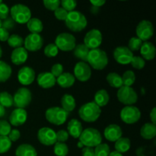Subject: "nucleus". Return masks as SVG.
<instances>
[{
    "instance_id": "11",
    "label": "nucleus",
    "mask_w": 156,
    "mask_h": 156,
    "mask_svg": "<svg viewBox=\"0 0 156 156\" xmlns=\"http://www.w3.org/2000/svg\"><path fill=\"white\" fill-rule=\"evenodd\" d=\"M141 117L140 109L133 105L126 106L120 111V118L127 124H133L138 122Z\"/></svg>"
},
{
    "instance_id": "14",
    "label": "nucleus",
    "mask_w": 156,
    "mask_h": 156,
    "mask_svg": "<svg viewBox=\"0 0 156 156\" xmlns=\"http://www.w3.org/2000/svg\"><path fill=\"white\" fill-rule=\"evenodd\" d=\"M114 58L116 62L121 65H127L130 63L133 53L126 47H117L114 50Z\"/></svg>"
},
{
    "instance_id": "18",
    "label": "nucleus",
    "mask_w": 156,
    "mask_h": 156,
    "mask_svg": "<svg viewBox=\"0 0 156 156\" xmlns=\"http://www.w3.org/2000/svg\"><path fill=\"white\" fill-rule=\"evenodd\" d=\"M27 118V113L24 109L16 108L14 110L9 117L10 125L14 126H19L24 124Z\"/></svg>"
},
{
    "instance_id": "13",
    "label": "nucleus",
    "mask_w": 156,
    "mask_h": 156,
    "mask_svg": "<svg viewBox=\"0 0 156 156\" xmlns=\"http://www.w3.org/2000/svg\"><path fill=\"white\" fill-rule=\"evenodd\" d=\"M44 44V39L37 34H30L24 40V49L27 51H38Z\"/></svg>"
},
{
    "instance_id": "60",
    "label": "nucleus",
    "mask_w": 156,
    "mask_h": 156,
    "mask_svg": "<svg viewBox=\"0 0 156 156\" xmlns=\"http://www.w3.org/2000/svg\"><path fill=\"white\" fill-rule=\"evenodd\" d=\"M2 56V47L0 46V59H1Z\"/></svg>"
},
{
    "instance_id": "15",
    "label": "nucleus",
    "mask_w": 156,
    "mask_h": 156,
    "mask_svg": "<svg viewBox=\"0 0 156 156\" xmlns=\"http://www.w3.org/2000/svg\"><path fill=\"white\" fill-rule=\"evenodd\" d=\"M74 77L80 82H87L91 76V69L87 62H79L74 67Z\"/></svg>"
},
{
    "instance_id": "56",
    "label": "nucleus",
    "mask_w": 156,
    "mask_h": 156,
    "mask_svg": "<svg viewBox=\"0 0 156 156\" xmlns=\"http://www.w3.org/2000/svg\"><path fill=\"white\" fill-rule=\"evenodd\" d=\"M5 114V109L4 107L0 105V118L4 117Z\"/></svg>"
},
{
    "instance_id": "35",
    "label": "nucleus",
    "mask_w": 156,
    "mask_h": 156,
    "mask_svg": "<svg viewBox=\"0 0 156 156\" xmlns=\"http://www.w3.org/2000/svg\"><path fill=\"white\" fill-rule=\"evenodd\" d=\"M7 43L9 46H10L12 48H18V47H22L24 44V39L22 37L18 34H12L9 36Z\"/></svg>"
},
{
    "instance_id": "48",
    "label": "nucleus",
    "mask_w": 156,
    "mask_h": 156,
    "mask_svg": "<svg viewBox=\"0 0 156 156\" xmlns=\"http://www.w3.org/2000/svg\"><path fill=\"white\" fill-rule=\"evenodd\" d=\"M69 133L67 131L64 130V129H60L58 132L56 133V142L58 143H65L69 139Z\"/></svg>"
},
{
    "instance_id": "41",
    "label": "nucleus",
    "mask_w": 156,
    "mask_h": 156,
    "mask_svg": "<svg viewBox=\"0 0 156 156\" xmlns=\"http://www.w3.org/2000/svg\"><path fill=\"white\" fill-rule=\"evenodd\" d=\"M44 52L46 56L51 58L56 56V55L58 54V52H59V50H58L57 47L55 45V44L51 43V44H49L46 46Z\"/></svg>"
},
{
    "instance_id": "22",
    "label": "nucleus",
    "mask_w": 156,
    "mask_h": 156,
    "mask_svg": "<svg viewBox=\"0 0 156 156\" xmlns=\"http://www.w3.org/2000/svg\"><path fill=\"white\" fill-rule=\"evenodd\" d=\"M140 53L144 60H152L155 57L156 49L155 45L149 41L143 43L140 47Z\"/></svg>"
},
{
    "instance_id": "36",
    "label": "nucleus",
    "mask_w": 156,
    "mask_h": 156,
    "mask_svg": "<svg viewBox=\"0 0 156 156\" xmlns=\"http://www.w3.org/2000/svg\"><path fill=\"white\" fill-rule=\"evenodd\" d=\"M121 78L123 81V86L131 87L136 81L135 73L131 70H127L125 72Z\"/></svg>"
},
{
    "instance_id": "51",
    "label": "nucleus",
    "mask_w": 156,
    "mask_h": 156,
    "mask_svg": "<svg viewBox=\"0 0 156 156\" xmlns=\"http://www.w3.org/2000/svg\"><path fill=\"white\" fill-rule=\"evenodd\" d=\"M20 136H21V133H20L19 130L16 129H12L9 135H8V137H9V139L12 143V142L18 141L19 140Z\"/></svg>"
},
{
    "instance_id": "37",
    "label": "nucleus",
    "mask_w": 156,
    "mask_h": 156,
    "mask_svg": "<svg viewBox=\"0 0 156 156\" xmlns=\"http://www.w3.org/2000/svg\"><path fill=\"white\" fill-rule=\"evenodd\" d=\"M53 151L56 156H66L68 155L69 148L66 143L56 142L54 144Z\"/></svg>"
},
{
    "instance_id": "43",
    "label": "nucleus",
    "mask_w": 156,
    "mask_h": 156,
    "mask_svg": "<svg viewBox=\"0 0 156 156\" xmlns=\"http://www.w3.org/2000/svg\"><path fill=\"white\" fill-rule=\"evenodd\" d=\"M62 9H65L66 12H70L74 11L76 7L77 6V2L75 0H62L60 2Z\"/></svg>"
},
{
    "instance_id": "45",
    "label": "nucleus",
    "mask_w": 156,
    "mask_h": 156,
    "mask_svg": "<svg viewBox=\"0 0 156 156\" xmlns=\"http://www.w3.org/2000/svg\"><path fill=\"white\" fill-rule=\"evenodd\" d=\"M60 2L59 0H44V5L47 9L54 12L56 9L59 7Z\"/></svg>"
},
{
    "instance_id": "25",
    "label": "nucleus",
    "mask_w": 156,
    "mask_h": 156,
    "mask_svg": "<svg viewBox=\"0 0 156 156\" xmlns=\"http://www.w3.org/2000/svg\"><path fill=\"white\" fill-rule=\"evenodd\" d=\"M140 135L145 140H152L156 136V125L152 123H145L140 129Z\"/></svg>"
},
{
    "instance_id": "44",
    "label": "nucleus",
    "mask_w": 156,
    "mask_h": 156,
    "mask_svg": "<svg viewBox=\"0 0 156 156\" xmlns=\"http://www.w3.org/2000/svg\"><path fill=\"white\" fill-rule=\"evenodd\" d=\"M11 130H12V127H11L10 123L6 120H0V136H8Z\"/></svg>"
},
{
    "instance_id": "3",
    "label": "nucleus",
    "mask_w": 156,
    "mask_h": 156,
    "mask_svg": "<svg viewBox=\"0 0 156 156\" xmlns=\"http://www.w3.org/2000/svg\"><path fill=\"white\" fill-rule=\"evenodd\" d=\"M101 114V108L94 101L88 102L82 105L79 110V115L86 123L95 122Z\"/></svg>"
},
{
    "instance_id": "58",
    "label": "nucleus",
    "mask_w": 156,
    "mask_h": 156,
    "mask_svg": "<svg viewBox=\"0 0 156 156\" xmlns=\"http://www.w3.org/2000/svg\"><path fill=\"white\" fill-rule=\"evenodd\" d=\"M98 8L92 6V8H91V12H92L93 14H94L95 13V12H98Z\"/></svg>"
},
{
    "instance_id": "54",
    "label": "nucleus",
    "mask_w": 156,
    "mask_h": 156,
    "mask_svg": "<svg viewBox=\"0 0 156 156\" xmlns=\"http://www.w3.org/2000/svg\"><path fill=\"white\" fill-rule=\"evenodd\" d=\"M91 4L92 5V6H94V7L100 8L101 6H103L105 4L106 2L105 0H91L90 1Z\"/></svg>"
},
{
    "instance_id": "17",
    "label": "nucleus",
    "mask_w": 156,
    "mask_h": 156,
    "mask_svg": "<svg viewBox=\"0 0 156 156\" xmlns=\"http://www.w3.org/2000/svg\"><path fill=\"white\" fill-rule=\"evenodd\" d=\"M35 79V72L31 67L24 66L18 73V82L23 85H29L33 83Z\"/></svg>"
},
{
    "instance_id": "57",
    "label": "nucleus",
    "mask_w": 156,
    "mask_h": 156,
    "mask_svg": "<svg viewBox=\"0 0 156 156\" xmlns=\"http://www.w3.org/2000/svg\"><path fill=\"white\" fill-rule=\"evenodd\" d=\"M108 156H123L122 154L119 153V152H116V151H114V152H111L110 155Z\"/></svg>"
},
{
    "instance_id": "47",
    "label": "nucleus",
    "mask_w": 156,
    "mask_h": 156,
    "mask_svg": "<svg viewBox=\"0 0 156 156\" xmlns=\"http://www.w3.org/2000/svg\"><path fill=\"white\" fill-rule=\"evenodd\" d=\"M15 24H16L15 21H14L11 17L9 16L7 18H5V19L3 20V21H2L1 27H2V28L5 29V30H9L13 29L14 27H15Z\"/></svg>"
},
{
    "instance_id": "55",
    "label": "nucleus",
    "mask_w": 156,
    "mask_h": 156,
    "mask_svg": "<svg viewBox=\"0 0 156 156\" xmlns=\"http://www.w3.org/2000/svg\"><path fill=\"white\" fill-rule=\"evenodd\" d=\"M149 116H150V120L151 121H152V123L156 125V108H152Z\"/></svg>"
},
{
    "instance_id": "52",
    "label": "nucleus",
    "mask_w": 156,
    "mask_h": 156,
    "mask_svg": "<svg viewBox=\"0 0 156 156\" xmlns=\"http://www.w3.org/2000/svg\"><path fill=\"white\" fill-rule=\"evenodd\" d=\"M9 30H5V29L2 28V27H0V41H7L8 39H9Z\"/></svg>"
},
{
    "instance_id": "33",
    "label": "nucleus",
    "mask_w": 156,
    "mask_h": 156,
    "mask_svg": "<svg viewBox=\"0 0 156 156\" xmlns=\"http://www.w3.org/2000/svg\"><path fill=\"white\" fill-rule=\"evenodd\" d=\"M12 67L4 61L0 60V82H5L11 77Z\"/></svg>"
},
{
    "instance_id": "32",
    "label": "nucleus",
    "mask_w": 156,
    "mask_h": 156,
    "mask_svg": "<svg viewBox=\"0 0 156 156\" xmlns=\"http://www.w3.org/2000/svg\"><path fill=\"white\" fill-rule=\"evenodd\" d=\"M107 82L111 87L115 88H120L123 86V81L122 78L118 73H110L106 77Z\"/></svg>"
},
{
    "instance_id": "61",
    "label": "nucleus",
    "mask_w": 156,
    "mask_h": 156,
    "mask_svg": "<svg viewBox=\"0 0 156 156\" xmlns=\"http://www.w3.org/2000/svg\"><path fill=\"white\" fill-rule=\"evenodd\" d=\"M1 26H2V21L0 20V27H1Z\"/></svg>"
},
{
    "instance_id": "10",
    "label": "nucleus",
    "mask_w": 156,
    "mask_h": 156,
    "mask_svg": "<svg viewBox=\"0 0 156 156\" xmlns=\"http://www.w3.org/2000/svg\"><path fill=\"white\" fill-rule=\"evenodd\" d=\"M136 37L141 40L143 42L148 41L152 37L154 34V27L152 23L147 20H143L136 26Z\"/></svg>"
},
{
    "instance_id": "16",
    "label": "nucleus",
    "mask_w": 156,
    "mask_h": 156,
    "mask_svg": "<svg viewBox=\"0 0 156 156\" xmlns=\"http://www.w3.org/2000/svg\"><path fill=\"white\" fill-rule=\"evenodd\" d=\"M38 141L44 146H53L56 143V132L49 127H43L37 133Z\"/></svg>"
},
{
    "instance_id": "50",
    "label": "nucleus",
    "mask_w": 156,
    "mask_h": 156,
    "mask_svg": "<svg viewBox=\"0 0 156 156\" xmlns=\"http://www.w3.org/2000/svg\"><path fill=\"white\" fill-rule=\"evenodd\" d=\"M9 12H10V9L9 6L2 2L0 3V20L3 21L7 18L9 15Z\"/></svg>"
},
{
    "instance_id": "21",
    "label": "nucleus",
    "mask_w": 156,
    "mask_h": 156,
    "mask_svg": "<svg viewBox=\"0 0 156 156\" xmlns=\"http://www.w3.org/2000/svg\"><path fill=\"white\" fill-rule=\"evenodd\" d=\"M28 58V53L24 47H18L14 49L11 55V60L15 65L20 66L27 61Z\"/></svg>"
},
{
    "instance_id": "62",
    "label": "nucleus",
    "mask_w": 156,
    "mask_h": 156,
    "mask_svg": "<svg viewBox=\"0 0 156 156\" xmlns=\"http://www.w3.org/2000/svg\"><path fill=\"white\" fill-rule=\"evenodd\" d=\"M2 2V1H1V0H0V3H1Z\"/></svg>"
},
{
    "instance_id": "26",
    "label": "nucleus",
    "mask_w": 156,
    "mask_h": 156,
    "mask_svg": "<svg viewBox=\"0 0 156 156\" xmlns=\"http://www.w3.org/2000/svg\"><path fill=\"white\" fill-rule=\"evenodd\" d=\"M61 105L62 109L69 114V112L73 111L76 108V100L73 95L66 94L61 98Z\"/></svg>"
},
{
    "instance_id": "27",
    "label": "nucleus",
    "mask_w": 156,
    "mask_h": 156,
    "mask_svg": "<svg viewBox=\"0 0 156 156\" xmlns=\"http://www.w3.org/2000/svg\"><path fill=\"white\" fill-rule=\"evenodd\" d=\"M16 156H37V153L34 146L30 144H21L15 150Z\"/></svg>"
},
{
    "instance_id": "7",
    "label": "nucleus",
    "mask_w": 156,
    "mask_h": 156,
    "mask_svg": "<svg viewBox=\"0 0 156 156\" xmlns=\"http://www.w3.org/2000/svg\"><path fill=\"white\" fill-rule=\"evenodd\" d=\"M55 45L57 47L58 50L62 51H72L76 46V40L71 34L61 33L56 36L55 39Z\"/></svg>"
},
{
    "instance_id": "38",
    "label": "nucleus",
    "mask_w": 156,
    "mask_h": 156,
    "mask_svg": "<svg viewBox=\"0 0 156 156\" xmlns=\"http://www.w3.org/2000/svg\"><path fill=\"white\" fill-rule=\"evenodd\" d=\"M94 156H108L111 153L109 146L106 143H101L94 147Z\"/></svg>"
},
{
    "instance_id": "1",
    "label": "nucleus",
    "mask_w": 156,
    "mask_h": 156,
    "mask_svg": "<svg viewBox=\"0 0 156 156\" xmlns=\"http://www.w3.org/2000/svg\"><path fill=\"white\" fill-rule=\"evenodd\" d=\"M87 62L89 66L96 70H102L108 64V57L105 51L97 48L90 50L87 58Z\"/></svg>"
},
{
    "instance_id": "20",
    "label": "nucleus",
    "mask_w": 156,
    "mask_h": 156,
    "mask_svg": "<svg viewBox=\"0 0 156 156\" xmlns=\"http://www.w3.org/2000/svg\"><path fill=\"white\" fill-rule=\"evenodd\" d=\"M122 129L120 126L117 124H110L104 131V135L106 140L110 142H116L122 137Z\"/></svg>"
},
{
    "instance_id": "6",
    "label": "nucleus",
    "mask_w": 156,
    "mask_h": 156,
    "mask_svg": "<svg viewBox=\"0 0 156 156\" xmlns=\"http://www.w3.org/2000/svg\"><path fill=\"white\" fill-rule=\"evenodd\" d=\"M68 116L69 113L59 107L50 108L45 112V117L47 121L56 126L63 124L66 121Z\"/></svg>"
},
{
    "instance_id": "12",
    "label": "nucleus",
    "mask_w": 156,
    "mask_h": 156,
    "mask_svg": "<svg viewBox=\"0 0 156 156\" xmlns=\"http://www.w3.org/2000/svg\"><path fill=\"white\" fill-rule=\"evenodd\" d=\"M102 43V34L98 29H91L84 37V44L89 50L99 48Z\"/></svg>"
},
{
    "instance_id": "9",
    "label": "nucleus",
    "mask_w": 156,
    "mask_h": 156,
    "mask_svg": "<svg viewBox=\"0 0 156 156\" xmlns=\"http://www.w3.org/2000/svg\"><path fill=\"white\" fill-rule=\"evenodd\" d=\"M32 94L27 88H20L13 96V105L17 108L24 109L31 102Z\"/></svg>"
},
{
    "instance_id": "53",
    "label": "nucleus",
    "mask_w": 156,
    "mask_h": 156,
    "mask_svg": "<svg viewBox=\"0 0 156 156\" xmlns=\"http://www.w3.org/2000/svg\"><path fill=\"white\" fill-rule=\"evenodd\" d=\"M82 156H94V151L93 148L83 147L82 151Z\"/></svg>"
},
{
    "instance_id": "23",
    "label": "nucleus",
    "mask_w": 156,
    "mask_h": 156,
    "mask_svg": "<svg viewBox=\"0 0 156 156\" xmlns=\"http://www.w3.org/2000/svg\"><path fill=\"white\" fill-rule=\"evenodd\" d=\"M67 129H68L69 135H70L75 139L79 138L82 131H83L82 123L77 119H72L69 122L68 125H67Z\"/></svg>"
},
{
    "instance_id": "24",
    "label": "nucleus",
    "mask_w": 156,
    "mask_h": 156,
    "mask_svg": "<svg viewBox=\"0 0 156 156\" xmlns=\"http://www.w3.org/2000/svg\"><path fill=\"white\" fill-rule=\"evenodd\" d=\"M74 76L69 73H63L61 76L56 78V83L63 88H68L73 86L75 83Z\"/></svg>"
},
{
    "instance_id": "31",
    "label": "nucleus",
    "mask_w": 156,
    "mask_h": 156,
    "mask_svg": "<svg viewBox=\"0 0 156 156\" xmlns=\"http://www.w3.org/2000/svg\"><path fill=\"white\" fill-rule=\"evenodd\" d=\"M131 146V142L129 139L126 137H121L115 142L116 152L123 154L129 151Z\"/></svg>"
},
{
    "instance_id": "4",
    "label": "nucleus",
    "mask_w": 156,
    "mask_h": 156,
    "mask_svg": "<svg viewBox=\"0 0 156 156\" xmlns=\"http://www.w3.org/2000/svg\"><path fill=\"white\" fill-rule=\"evenodd\" d=\"M79 142L85 147L94 148L102 142V136L101 133L94 128H87L82 131L79 136Z\"/></svg>"
},
{
    "instance_id": "19",
    "label": "nucleus",
    "mask_w": 156,
    "mask_h": 156,
    "mask_svg": "<svg viewBox=\"0 0 156 156\" xmlns=\"http://www.w3.org/2000/svg\"><path fill=\"white\" fill-rule=\"evenodd\" d=\"M38 85L43 88H50L56 83V79L49 72H44L38 75L37 79Z\"/></svg>"
},
{
    "instance_id": "28",
    "label": "nucleus",
    "mask_w": 156,
    "mask_h": 156,
    "mask_svg": "<svg viewBox=\"0 0 156 156\" xmlns=\"http://www.w3.org/2000/svg\"><path fill=\"white\" fill-rule=\"evenodd\" d=\"M109 99L110 97L108 91L105 89H100L94 94V102L101 108L108 105Z\"/></svg>"
},
{
    "instance_id": "46",
    "label": "nucleus",
    "mask_w": 156,
    "mask_h": 156,
    "mask_svg": "<svg viewBox=\"0 0 156 156\" xmlns=\"http://www.w3.org/2000/svg\"><path fill=\"white\" fill-rule=\"evenodd\" d=\"M69 12H66L64 9L62 7H59L54 11V15L56 17V19L59 20V21H66L68 16Z\"/></svg>"
},
{
    "instance_id": "29",
    "label": "nucleus",
    "mask_w": 156,
    "mask_h": 156,
    "mask_svg": "<svg viewBox=\"0 0 156 156\" xmlns=\"http://www.w3.org/2000/svg\"><path fill=\"white\" fill-rule=\"evenodd\" d=\"M90 50L84 44H78L73 50V54L75 57L82 60V62H87V58Z\"/></svg>"
},
{
    "instance_id": "49",
    "label": "nucleus",
    "mask_w": 156,
    "mask_h": 156,
    "mask_svg": "<svg viewBox=\"0 0 156 156\" xmlns=\"http://www.w3.org/2000/svg\"><path fill=\"white\" fill-rule=\"evenodd\" d=\"M52 75L54 76L55 78H58L59 76L63 73V66L62 65L59 63H56L51 67V72H50Z\"/></svg>"
},
{
    "instance_id": "39",
    "label": "nucleus",
    "mask_w": 156,
    "mask_h": 156,
    "mask_svg": "<svg viewBox=\"0 0 156 156\" xmlns=\"http://www.w3.org/2000/svg\"><path fill=\"white\" fill-rule=\"evenodd\" d=\"M12 147V142L8 136H0V154L7 152Z\"/></svg>"
},
{
    "instance_id": "40",
    "label": "nucleus",
    "mask_w": 156,
    "mask_h": 156,
    "mask_svg": "<svg viewBox=\"0 0 156 156\" xmlns=\"http://www.w3.org/2000/svg\"><path fill=\"white\" fill-rule=\"evenodd\" d=\"M143 41L140 39H139L136 37H133L130 38L128 43V49L130 51H138L140 50L142 44H143Z\"/></svg>"
},
{
    "instance_id": "5",
    "label": "nucleus",
    "mask_w": 156,
    "mask_h": 156,
    "mask_svg": "<svg viewBox=\"0 0 156 156\" xmlns=\"http://www.w3.org/2000/svg\"><path fill=\"white\" fill-rule=\"evenodd\" d=\"M11 18L18 24H27V21L31 18V12L30 9L25 5H14L9 12Z\"/></svg>"
},
{
    "instance_id": "2",
    "label": "nucleus",
    "mask_w": 156,
    "mask_h": 156,
    "mask_svg": "<svg viewBox=\"0 0 156 156\" xmlns=\"http://www.w3.org/2000/svg\"><path fill=\"white\" fill-rule=\"evenodd\" d=\"M66 25L73 32H80L86 27L88 21L85 15L79 11L69 12L65 21Z\"/></svg>"
},
{
    "instance_id": "30",
    "label": "nucleus",
    "mask_w": 156,
    "mask_h": 156,
    "mask_svg": "<svg viewBox=\"0 0 156 156\" xmlns=\"http://www.w3.org/2000/svg\"><path fill=\"white\" fill-rule=\"evenodd\" d=\"M27 27L30 30V34H40L44 29L43 23L39 18H31L27 23Z\"/></svg>"
},
{
    "instance_id": "34",
    "label": "nucleus",
    "mask_w": 156,
    "mask_h": 156,
    "mask_svg": "<svg viewBox=\"0 0 156 156\" xmlns=\"http://www.w3.org/2000/svg\"><path fill=\"white\" fill-rule=\"evenodd\" d=\"M0 105L4 108H10L13 106V96L7 91L0 92Z\"/></svg>"
},
{
    "instance_id": "8",
    "label": "nucleus",
    "mask_w": 156,
    "mask_h": 156,
    "mask_svg": "<svg viewBox=\"0 0 156 156\" xmlns=\"http://www.w3.org/2000/svg\"><path fill=\"white\" fill-rule=\"evenodd\" d=\"M117 99L126 106L134 105L138 101V95L132 87L122 86L117 91Z\"/></svg>"
},
{
    "instance_id": "42",
    "label": "nucleus",
    "mask_w": 156,
    "mask_h": 156,
    "mask_svg": "<svg viewBox=\"0 0 156 156\" xmlns=\"http://www.w3.org/2000/svg\"><path fill=\"white\" fill-rule=\"evenodd\" d=\"M130 64L134 69H142L146 66V62L141 56H133L132 60H131Z\"/></svg>"
},
{
    "instance_id": "59",
    "label": "nucleus",
    "mask_w": 156,
    "mask_h": 156,
    "mask_svg": "<svg viewBox=\"0 0 156 156\" xmlns=\"http://www.w3.org/2000/svg\"><path fill=\"white\" fill-rule=\"evenodd\" d=\"M77 146L79 148H81V149H82V148H83V147H85V146H83V144H82V143H81V142H79V143H78Z\"/></svg>"
}]
</instances>
